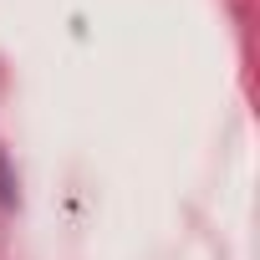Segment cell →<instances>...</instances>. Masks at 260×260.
<instances>
[]
</instances>
